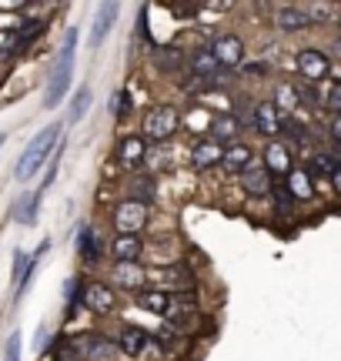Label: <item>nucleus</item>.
I'll use <instances>...</instances> for the list:
<instances>
[{
    "label": "nucleus",
    "mask_w": 341,
    "mask_h": 361,
    "mask_svg": "<svg viewBox=\"0 0 341 361\" xmlns=\"http://www.w3.org/2000/svg\"><path fill=\"white\" fill-rule=\"evenodd\" d=\"M134 301H137V308L151 311V314H168L170 311V291H164V288H144V291L134 295Z\"/></svg>",
    "instance_id": "23"
},
{
    "label": "nucleus",
    "mask_w": 341,
    "mask_h": 361,
    "mask_svg": "<svg viewBox=\"0 0 341 361\" xmlns=\"http://www.w3.org/2000/svg\"><path fill=\"white\" fill-rule=\"evenodd\" d=\"M298 101L304 104V107H311V111H318V107H325V94L318 90V84H298Z\"/></svg>",
    "instance_id": "33"
},
{
    "label": "nucleus",
    "mask_w": 341,
    "mask_h": 361,
    "mask_svg": "<svg viewBox=\"0 0 341 361\" xmlns=\"http://www.w3.org/2000/svg\"><path fill=\"white\" fill-rule=\"evenodd\" d=\"M285 184H288V191L294 201H311V197H315V180H311L308 168H294L288 178H285Z\"/></svg>",
    "instance_id": "24"
},
{
    "label": "nucleus",
    "mask_w": 341,
    "mask_h": 361,
    "mask_svg": "<svg viewBox=\"0 0 341 361\" xmlns=\"http://www.w3.org/2000/svg\"><path fill=\"white\" fill-rule=\"evenodd\" d=\"M281 124H285V114L275 107V101L254 104V134H261L268 141H278L281 137Z\"/></svg>",
    "instance_id": "8"
},
{
    "label": "nucleus",
    "mask_w": 341,
    "mask_h": 361,
    "mask_svg": "<svg viewBox=\"0 0 341 361\" xmlns=\"http://www.w3.org/2000/svg\"><path fill=\"white\" fill-rule=\"evenodd\" d=\"M111 278H114V284L118 288H124V291H144L147 284V271L141 268V264H114V271H111Z\"/></svg>",
    "instance_id": "18"
},
{
    "label": "nucleus",
    "mask_w": 341,
    "mask_h": 361,
    "mask_svg": "<svg viewBox=\"0 0 341 361\" xmlns=\"http://www.w3.org/2000/svg\"><path fill=\"white\" fill-rule=\"evenodd\" d=\"M331 157L338 161V168H341V144H335V147H331Z\"/></svg>",
    "instance_id": "44"
},
{
    "label": "nucleus",
    "mask_w": 341,
    "mask_h": 361,
    "mask_svg": "<svg viewBox=\"0 0 341 361\" xmlns=\"http://www.w3.org/2000/svg\"><path fill=\"white\" fill-rule=\"evenodd\" d=\"M80 305L87 311H94V314H111V311L118 308V295L107 288V284L94 281L84 288V298H80Z\"/></svg>",
    "instance_id": "14"
},
{
    "label": "nucleus",
    "mask_w": 341,
    "mask_h": 361,
    "mask_svg": "<svg viewBox=\"0 0 341 361\" xmlns=\"http://www.w3.org/2000/svg\"><path fill=\"white\" fill-rule=\"evenodd\" d=\"M151 61H154V67L164 71V74H181V67L187 64V57L181 54V47H158V51L151 54Z\"/></svg>",
    "instance_id": "25"
},
{
    "label": "nucleus",
    "mask_w": 341,
    "mask_h": 361,
    "mask_svg": "<svg viewBox=\"0 0 341 361\" xmlns=\"http://www.w3.org/2000/svg\"><path fill=\"white\" fill-rule=\"evenodd\" d=\"M57 141H61V124H51V128L40 130L37 137L27 144V151L20 154V161H17V180H30V178H34V174L44 168V161H47V157H54Z\"/></svg>",
    "instance_id": "2"
},
{
    "label": "nucleus",
    "mask_w": 341,
    "mask_h": 361,
    "mask_svg": "<svg viewBox=\"0 0 341 361\" xmlns=\"http://www.w3.org/2000/svg\"><path fill=\"white\" fill-rule=\"evenodd\" d=\"M237 184H241V191L248 194V197H271V188H275V174L264 168V164H254L251 171H244V174L237 178Z\"/></svg>",
    "instance_id": "12"
},
{
    "label": "nucleus",
    "mask_w": 341,
    "mask_h": 361,
    "mask_svg": "<svg viewBox=\"0 0 341 361\" xmlns=\"http://www.w3.org/2000/svg\"><path fill=\"white\" fill-rule=\"evenodd\" d=\"M181 124V117H178V107H170V104H158V107H151L144 117V137L154 144H164L174 137V130Z\"/></svg>",
    "instance_id": "3"
},
{
    "label": "nucleus",
    "mask_w": 341,
    "mask_h": 361,
    "mask_svg": "<svg viewBox=\"0 0 341 361\" xmlns=\"http://www.w3.org/2000/svg\"><path fill=\"white\" fill-rule=\"evenodd\" d=\"M141 255H144V241L134 238V234H118V238L111 241V258H114V264H137Z\"/></svg>",
    "instance_id": "16"
},
{
    "label": "nucleus",
    "mask_w": 341,
    "mask_h": 361,
    "mask_svg": "<svg viewBox=\"0 0 341 361\" xmlns=\"http://www.w3.org/2000/svg\"><path fill=\"white\" fill-rule=\"evenodd\" d=\"M78 251H80V258H84V264H97V261L104 258V245H101V238L84 224L80 228V238H78Z\"/></svg>",
    "instance_id": "26"
},
{
    "label": "nucleus",
    "mask_w": 341,
    "mask_h": 361,
    "mask_svg": "<svg viewBox=\"0 0 341 361\" xmlns=\"http://www.w3.org/2000/svg\"><path fill=\"white\" fill-rule=\"evenodd\" d=\"M154 184H151V180H134V188H131V194H128V197H131V201H137V204H147L151 207V201H154Z\"/></svg>",
    "instance_id": "36"
},
{
    "label": "nucleus",
    "mask_w": 341,
    "mask_h": 361,
    "mask_svg": "<svg viewBox=\"0 0 341 361\" xmlns=\"http://www.w3.org/2000/svg\"><path fill=\"white\" fill-rule=\"evenodd\" d=\"M114 345H118V355H128V358H144L147 351H158L161 345L154 341L151 331L144 328H137V324H124L114 338Z\"/></svg>",
    "instance_id": "4"
},
{
    "label": "nucleus",
    "mask_w": 341,
    "mask_h": 361,
    "mask_svg": "<svg viewBox=\"0 0 341 361\" xmlns=\"http://www.w3.org/2000/svg\"><path fill=\"white\" fill-rule=\"evenodd\" d=\"M147 221H151V207L147 204H137V201H120L118 207H114V231L118 234H137L147 228Z\"/></svg>",
    "instance_id": "5"
},
{
    "label": "nucleus",
    "mask_w": 341,
    "mask_h": 361,
    "mask_svg": "<svg viewBox=\"0 0 341 361\" xmlns=\"http://www.w3.org/2000/svg\"><path fill=\"white\" fill-rule=\"evenodd\" d=\"M331 137H335V144H341V117H331Z\"/></svg>",
    "instance_id": "42"
},
{
    "label": "nucleus",
    "mask_w": 341,
    "mask_h": 361,
    "mask_svg": "<svg viewBox=\"0 0 341 361\" xmlns=\"http://www.w3.org/2000/svg\"><path fill=\"white\" fill-rule=\"evenodd\" d=\"M128 111H131V94H128V90H124V94H118V97H114V101H111V114H128Z\"/></svg>",
    "instance_id": "40"
},
{
    "label": "nucleus",
    "mask_w": 341,
    "mask_h": 361,
    "mask_svg": "<svg viewBox=\"0 0 341 361\" xmlns=\"http://www.w3.org/2000/svg\"><path fill=\"white\" fill-rule=\"evenodd\" d=\"M34 264H37V255H34V258L24 255V251H17V255H13V284H17L20 291L27 288V278L34 274Z\"/></svg>",
    "instance_id": "30"
},
{
    "label": "nucleus",
    "mask_w": 341,
    "mask_h": 361,
    "mask_svg": "<svg viewBox=\"0 0 341 361\" xmlns=\"http://www.w3.org/2000/svg\"><path fill=\"white\" fill-rule=\"evenodd\" d=\"M54 355H57V361H84L80 358V348H78V338L57 341V345H54Z\"/></svg>",
    "instance_id": "37"
},
{
    "label": "nucleus",
    "mask_w": 341,
    "mask_h": 361,
    "mask_svg": "<svg viewBox=\"0 0 341 361\" xmlns=\"http://www.w3.org/2000/svg\"><path fill=\"white\" fill-rule=\"evenodd\" d=\"M187 71H191V78H197V80H211V78L221 74V67H218V61H214L211 47L191 51V57H187Z\"/></svg>",
    "instance_id": "20"
},
{
    "label": "nucleus",
    "mask_w": 341,
    "mask_h": 361,
    "mask_svg": "<svg viewBox=\"0 0 341 361\" xmlns=\"http://www.w3.org/2000/svg\"><path fill=\"white\" fill-rule=\"evenodd\" d=\"M338 27H341V4H338Z\"/></svg>",
    "instance_id": "45"
},
{
    "label": "nucleus",
    "mask_w": 341,
    "mask_h": 361,
    "mask_svg": "<svg viewBox=\"0 0 341 361\" xmlns=\"http://www.w3.org/2000/svg\"><path fill=\"white\" fill-rule=\"evenodd\" d=\"M304 11L311 17V24H331V20H338V7L335 4H304Z\"/></svg>",
    "instance_id": "32"
},
{
    "label": "nucleus",
    "mask_w": 341,
    "mask_h": 361,
    "mask_svg": "<svg viewBox=\"0 0 341 361\" xmlns=\"http://www.w3.org/2000/svg\"><path fill=\"white\" fill-rule=\"evenodd\" d=\"M208 130H211V141L214 144H237V134H241V128H237V121H235V114H214L211 117V124H208Z\"/></svg>",
    "instance_id": "19"
},
{
    "label": "nucleus",
    "mask_w": 341,
    "mask_h": 361,
    "mask_svg": "<svg viewBox=\"0 0 341 361\" xmlns=\"http://www.w3.org/2000/svg\"><path fill=\"white\" fill-rule=\"evenodd\" d=\"M254 104L258 101H241V104H235V121H237V128L241 130H254Z\"/></svg>",
    "instance_id": "34"
},
{
    "label": "nucleus",
    "mask_w": 341,
    "mask_h": 361,
    "mask_svg": "<svg viewBox=\"0 0 341 361\" xmlns=\"http://www.w3.org/2000/svg\"><path fill=\"white\" fill-rule=\"evenodd\" d=\"M241 71V78H248V80H261L264 74H268V61H244V64L237 67Z\"/></svg>",
    "instance_id": "38"
},
{
    "label": "nucleus",
    "mask_w": 341,
    "mask_h": 361,
    "mask_svg": "<svg viewBox=\"0 0 341 361\" xmlns=\"http://www.w3.org/2000/svg\"><path fill=\"white\" fill-rule=\"evenodd\" d=\"M44 30H47V24H44V20H20V27H13L11 47H4V54H20L27 44H34Z\"/></svg>",
    "instance_id": "21"
},
{
    "label": "nucleus",
    "mask_w": 341,
    "mask_h": 361,
    "mask_svg": "<svg viewBox=\"0 0 341 361\" xmlns=\"http://www.w3.org/2000/svg\"><path fill=\"white\" fill-rule=\"evenodd\" d=\"M275 27L281 34H304L308 27H315V24H311V17L304 11V4H288V7H278Z\"/></svg>",
    "instance_id": "13"
},
{
    "label": "nucleus",
    "mask_w": 341,
    "mask_h": 361,
    "mask_svg": "<svg viewBox=\"0 0 341 361\" xmlns=\"http://www.w3.org/2000/svg\"><path fill=\"white\" fill-rule=\"evenodd\" d=\"M221 157H224V147H221V144H214L211 137H208V141H197L194 151H191V168L204 174V171L221 168Z\"/></svg>",
    "instance_id": "17"
},
{
    "label": "nucleus",
    "mask_w": 341,
    "mask_h": 361,
    "mask_svg": "<svg viewBox=\"0 0 341 361\" xmlns=\"http://www.w3.org/2000/svg\"><path fill=\"white\" fill-rule=\"evenodd\" d=\"M0 144H4V134H0Z\"/></svg>",
    "instance_id": "46"
},
{
    "label": "nucleus",
    "mask_w": 341,
    "mask_h": 361,
    "mask_svg": "<svg viewBox=\"0 0 341 361\" xmlns=\"http://www.w3.org/2000/svg\"><path fill=\"white\" fill-rule=\"evenodd\" d=\"M120 7L118 4H101L97 7V13H94V27H91V44L94 47H101V40L111 34V27H114V20H118Z\"/></svg>",
    "instance_id": "22"
},
{
    "label": "nucleus",
    "mask_w": 341,
    "mask_h": 361,
    "mask_svg": "<svg viewBox=\"0 0 341 361\" xmlns=\"http://www.w3.org/2000/svg\"><path fill=\"white\" fill-rule=\"evenodd\" d=\"M335 171H338V161L331 157V151H311V157H308V174L331 180Z\"/></svg>",
    "instance_id": "28"
},
{
    "label": "nucleus",
    "mask_w": 341,
    "mask_h": 361,
    "mask_svg": "<svg viewBox=\"0 0 341 361\" xmlns=\"http://www.w3.org/2000/svg\"><path fill=\"white\" fill-rule=\"evenodd\" d=\"M40 197H44V191L24 194V197L17 201V207H13V221H17V224H24V228L37 224V204H40Z\"/></svg>",
    "instance_id": "27"
},
{
    "label": "nucleus",
    "mask_w": 341,
    "mask_h": 361,
    "mask_svg": "<svg viewBox=\"0 0 341 361\" xmlns=\"http://www.w3.org/2000/svg\"><path fill=\"white\" fill-rule=\"evenodd\" d=\"M294 67L304 78V84H321V80L331 74V57L318 47H302L294 54Z\"/></svg>",
    "instance_id": "6"
},
{
    "label": "nucleus",
    "mask_w": 341,
    "mask_h": 361,
    "mask_svg": "<svg viewBox=\"0 0 341 361\" xmlns=\"http://www.w3.org/2000/svg\"><path fill=\"white\" fill-rule=\"evenodd\" d=\"M264 168L275 174V180H278V174H285L288 178L291 171H294V151L288 147V141H268V147H264Z\"/></svg>",
    "instance_id": "10"
},
{
    "label": "nucleus",
    "mask_w": 341,
    "mask_h": 361,
    "mask_svg": "<svg viewBox=\"0 0 341 361\" xmlns=\"http://www.w3.org/2000/svg\"><path fill=\"white\" fill-rule=\"evenodd\" d=\"M147 154H151V147H147V137H141V134H131L118 144V164L124 171H141L147 164Z\"/></svg>",
    "instance_id": "9"
},
{
    "label": "nucleus",
    "mask_w": 341,
    "mask_h": 361,
    "mask_svg": "<svg viewBox=\"0 0 341 361\" xmlns=\"http://www.w3.org/2000/svg\"><path fill=\"white\" fill-rule=\"evenodd\" d=\"M275 107L281 114H294V107H302V101H298V84L281 80L275 87Z\"/></svg>",
    "instance_id": "29"
},
{
    "label": "nucleus",
    "mask_w": 341,
    "mask_h": 361,
    "mask_svg": "<svg viewBox=\"0 0 341 361\" xmlns=\"http://www.w3.org/2000/svg\"><path fill=\"white\" fill-rule=\"evenodd\" d=\"M331 188H335V194H338V197H341V168L335 171V178H331Z\"/></svg>",
    "instance_id": "43"
},
{
    "label": "nucleus",
    "mask_w": 341,
    "mask_h": 361,
    "mask_svg": "<svg viewBox=\"0 0 341 361\" xmlns=\"http://www.w3.org/2000/svg\"><path fill=\"white\" fill-rule=\"evenodd\" d=\"M325 107H328L335 117H341V80H335L328 87V94H325Z\"/></svg>",
    "instance_id": "39"
},
{
    "label": "nucleus",
    "mask_w": 341,
    "mask_h": 361,
    "mask_svg": "<svg viewBox=\"0 0 341 361\" xmlns=\"http://www.w3.org/2000/svg\"><path fill=\"white\" fill-rule=\"evenodd\" d=\"M221 168L231 174V178H241L244 171L254 168V151H251L248 144H231V147H224V157H221Z\"/></svg>",
    "instance_id": "15"
},
{
    "label": "nucleus",
    "mask_w": 341,
    "mask_h": 361,
    "mask_svg": "<svg viewBox=\"0 0 341 361\" xmlns=\"http://www.w3.org/2000/svg\"><path fill=\"white\" fill-rule=\"evenodd\" d=\"M211 54L221 71H235V67L244 64V40L237 34H221V37L211 40Z\"/></svg>",
    "instance_id": "7"
},
{
    "label": "nucleus",
    "mask_w": 341,
    "mask_h": 361,
    "mask_svg": "<svg viewBox=\"0 0 341 361\" xmlns=\"http://www.w3.org/2000/svg\"><path fill=\"white\" fill-rule=\"evenodd\" d=\"M271 197H275V211H278V214H288L291 204H294V197H291V191H288V184H285V180H275Z\"/></svg>",
    "instance_id": "35"
},
{
    "label": "nucleus",
    "mask_w": 341,
    "mask_h": 361,
    "mask_svg": "<svg viewBox=\"0 0 341 361\" xmlns=\"http://www.w3.org/2000/svg\"><path fill=\"white\" fill-rule=\"evenodd\" d=\"M78 348L84 361H118V345L104 335H78Z\"/></svg>",
    "instance_id": "11"
},
{
    "label": "nucleus",
    "mask_w": 341,
    "mask_h": 361,
    "mask_svg": "<svg viewBox=\"0 0 341 361\" xmlns=\"http://www.w3.org/2000/svg\"><path fill=\"white\" fill-rule=\"evenodd\" d=\"M74 57H78V27L64 34V47L57 54V64H54L47 90H44V107H57L64 101V94L70 90V78H74Z\"/></svg>",
    "instance_id": "1"
},
{
    "label": "nucleus",
    "mask_w": 341,
    "mask_h": 361,
    "mask_svg": "<svg viewBox=\"0 0 341 361\" xmlns=\"http://www.w3.org/2000/svg\"><path fill=\"white\" fill-rule=\"evenodd\" d=\"M4 361H20V335L7 338V351H4Z\"/></svg>",
    "instance_id": "41"
},
{
    "label": "nucleus",
    "mask_w": 341,
    "mask_h": 361,
    "mask_svg": "<svg viewBox=\"0 0 341 361\" xmlns=\"http://www.w3.org/2000/svg\"><path fill=\"white\" fill-rule=\"evenodd\" d=\"M91 101H94L91 87H80L78 94H74V104H70V111H67V121H70V124H78V121H84V114L91 111Z\"/></svg>",
    "instance_id": "31"
}]
</instances>
